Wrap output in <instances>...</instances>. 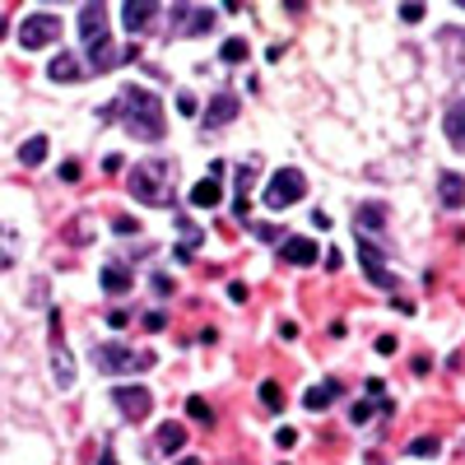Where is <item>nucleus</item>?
<instances>
[{
	"label": "nucleus",
	"mask_w": 465,
	"mask_h": 465,
	"mask_svg": "<svg viewBox=\"0 0 465 465\" xmlns=\"http://www.w3.org/2000/svg\"><path fill=\"white\" fill-rule=\"evenodd\" d=\"M103 122H122V126H126L135 140H144V144H159L163 131H168V116H163L159 94H149V89H140V84H126L122 98L107 103V107H103Z\"/></svg>",
	"instance_id": "obj_1"
},
{
	"label": "nucleus",
	"mask_w": 465,
	"mask_h": 465,
	"mask_svg": "<svg viewBox=\"0 0 465 465\" xmlns=\"http://www.w3.org/2000/svg\"><path fill=\"white\" fill-rule=\"evenodd\" d=\"M173 182H177V163H173V159H144V163L131 168V196H135L140 205L163 210V205H173V196H177Z\"/></svg>",
	"instance_id": "obj_2"
},
{
	"label": "nucleus",
	"mask_w": 465,
	"mask_h": 465,
	"mask_svg": "<svg viewBox=\"0 0 465 465\" xmlns=\"http://www.w3.org/2000/svg\"><path fill=\"white\" fill-rule=\"evenodd\" d=\"M80 37H84V52L94 56L89 74H107L116 65V47H112V33H107V5H84L80 10Z\"/></svg>",
	"instance_id": "obj_3"
},
{
	"label": "nucleus",
	"mask_w": 465,
	"mask_h": 465,
	"mask_svg": "<svg viewBox=\"0 0 465 465\" xmlns=\"http://www.w3.org/2000/svg\"><path fill=\"white\" fill-rule=\"evenodd\" d=\"M94 368L98 372H149L153 349H131V344L103 340V344H94Z\"/></svg>",
	"instance_id": "obj_4"
},
{
	"label": "nucleus",
	"mask_w": 465,
	"mask_h": 465,
	"mask_svg": "<svg viewBox=\"0 0 465 465\" xmlns=\"http://www.w3.org/2000/svg\"><path fill=\"white\" fill-rule=\"evenodd\" d=\"M19 47L24 52H43V47H52L56 37H61V15H52V10H37V15H28V19H19Z\"/></svg>",
	"instance_id": "obj_5"
},
{
	"label": "nucleus",
	"mask_w": 465,
	"mask_h": 465,
	"mask_svg": "<svg viewBox=\"0 0 465 465\" xmlns=\"http://www.w3.org/2000/svg\"><path fill=\"white\" fill-rule=\"evenodd\" d=\"M307 196V177L298 173V168H280L275 177L265 182V191H261V201L270 205V210H289V205H298Z\"/></svg>",
	"instance_id": "obj_6"
},
{
	"label": "nucleus",
	"mask_w": 465,
	"mask_h": 465,
	"mask_svg": "<svg viewBox=\"0 0 465 465\" xmlns=\"http://www.w3.org/2000/svg\"><path fill=\"white\" fill-rule=\"evenodd\" d=\"M47 331H52V381H56V391H70L74 386V359H70L65 335H61V312L47 317Z\"/></svg>",
	"instance_id": "obj_7"
},
{
	"label": "nucleus",
	"mask_w": 465,
	"mask_h": 465,
	"mask_svg": "<svg viewBox=\"0 0 465 465\" xmlns=\"http://www.w3.org/2000/svg\"><path fill=\"white\" fill-rule=\"evenodd\" d=\"M112 405L122 410V419L144 423V419H149V410H153V396H149V386L131 381V386H112Z\"/></svg>",
	"instance_id": "obj_8"
},
{
	"label": "nucleus",
	"mask_w": 465,
	"mask_h": 465,
	"mask_svg": "<svg viewBox=\"0 0 465 465\" xmlns=\"http://www.w3.org/2000/svg\"><path fill=\"white\" fill-rule=\"evenodd\" d=\"M210 28H214V10L186 5V0H177V5H173V37H201Z\"/></svg>",
	"instance_id": "obj_9"
},
{
	"label": "nucleus",
	"mask_w": 465,
	"mask_h": 465,
	"mask_svg": "<svg viewBox=\"0 0 465 465\" xmlns=\"http://www.w3.org/2000/svg\"><path fill=\"white\" fill-rule=\"evenodd\" d=\"M359 261H363V275H368L377 289H386V293L396 289V275L386 270V256H381V247H377L372 238H359Z\"/></svg>",
	"instance_id": "obj_10"
},
{
	"label": "nucleus",
	"mask_w": 465,
	"mask_h": 465,
	"mask_svg": "<svg viewBox=\"0 0 465 465\" xmlns=\"http://www.w3.org/2000/svg\"><path fill=\"white\" fill-rule=\"evenodd\" d=\"M238 112H242V103H238V94H214L210 98V107H205V126L210 131H219V126H228V122H238Z\"/></svg>",
	"instance_id": "obj_11"
},
{
	"label": "nucleus",
	"mask_w": 465,
	"mask_h": 465,
	"mask_svg": "<svg viewBox=\"0 0 465 465\" xmlns=\"http://www.w3.org/2000/svg\"><path fill=\"white\" fill-rule=\"evenodd\" d=\"M153 19H159V0H126V5H122L126 33H144Z\"/></svg>",
	"instance_id": "obj_12"
},
{
	"label": "nucleus",
	"mask_w": 465,
	"mask_h": 465,
	"mask_svg": "<svg viewBox=\"0 0 465 465\" xmlns=\"http://www.w3.org/2000/svg\"><path fill=\"white\" fill-rule=\"evenodd\" d=\"M47 74H52L56 84H80L89 70L80 65V56H70V52H56V56H52V65H47Z\"/></svg>",
	"instance_id": "obj_13"
},
{
	"label": "nucleus",
	"mask_w": 465,
	"mask_h": 465,
	"mask_svg": "<svg viewBox=\"0 0 465 465\" xmlns=\"http://www.w3.org/2000/svg\"><path fill=\"white\" fill-rule=\"evenodd\" d=\"M280 261H289V265H317V242L312 238H284L280 242Z\"/></svg>",
	"instance_id": "obj_14"
},
{
	"label": "nucleus",
	"mask_w": 465,
	"mask_h": 465,
	"mask_svg": "<svg viewBox=\"0 0 465 465\" xmlns=\"http://www.w3.org/2000/svg\"><path fill=\"white\" fill-rule=\"evenodd\" d=\"M219 201H223V186H219L214 173L191 186V205H196V210H219Z\"/></svg>",
	"instance_id": "obj_15"
},
{
	"label": "nucleus",
	"mask_w": 465,
	"mask_h": 465,
	"mask_svg": "<svg viewBox=\"0 0 465 465\" xmlns=\"http://www.w3.org/2000/svg\"><path fill=\"white\" fill-rule=\"evenodd\" d=\"M442 131H447L451 149H465V98H456V103L442 112Z\"/></svg>",
	"instance_id": "obj_16"
},
{
	"label": "nucleus",
	"mask_w": 465,
	"mask_h": 465,
	"mask_svg": "<svg viewBox=\"0 0 465 465\" xmlns=\"http://www.w3.org/2000/svg\"><path fill=\"white\" fill-rule=\"evenodd\" d=\"M186 447V429L182 423H163L159 433H153V456H177Z\"/></svg>",
	"instance_id": "obj_17"
},
{
	"label": "nucleus",
	"mask_w": 465,
	"mask_h": 465,
	"mask_svg": "<svg viewBox=\"0 0 465 465\" xmlns=\"http://www.w3.org/2000/svg\"><path fill=\"white\" fill-rule=\"evenodd\" d=\"M98 284H103V293H131L135 275H131V265H103L98 270Z\"/></svg>",
	"instance_id": "obj_18"
},
{
	"label": "nucleus",
	"mask_w": 465,
	"mask_h": 465,
	"mask_svg": "<svg viewBox=\"0 0 465 465\" xmlns=\"http://www.w3.org/2000/svg\"><path fill=\"white\" fill-rule=\"evenodd\" d=\"M438 201H442L447 210H460V205H465V177H460V173H442V177H438Z\"/></svg>",
	"instance_id": "obj_19"
},
{
	"label": "nucleus",
	"mask_w": 465,
	"mask_h": 465,
	"mask_svg": "<svg viewBox=\"0 0 465 465\" xmlns=\"http://www.w3.org/2000/svg\"><path fill=\"white\" fill-rule=\"evenodd\" d=\"M354 223L363 228V238H368V232H386V205H381V201L359 205V210H354Z\"/></svg>",
	"instance_id": "obj_20"
},
{
	"label": "nucleus",
	"mask_w": 465,
	"mask_h": 465,
	"mask_svg": "<svg viewBox=\"0 0 465 465\" xmlns=\"http://www.w3.org/2000/svg\"><path fill=\"white\" fill-rule=\"evenodd\" d=\"M340 401V381H322V386H312V391L302 396V405L312 410V414H322L326 405H335Z\"/></svg>",
	"instance_id": "obj_21"
},
{
	"label": "nucleus",
	"mask_w": 465,
	"mask_h": 465,
	"mask_svg": "<svg viewBox=\"0 0 465 465\" xmlns=\"http://www.w3.org/2000/svg\"><path fill=\"white\" fill-rule=\"evenodd\" d=\"M43 159H47V135H28V140L19 144V163H24V168H37Z\"/></svg>",
	"instance_id": "obj_22"
},
{
	"label": "nucleus",
	"mask_w": 465,
	"mask_h": 465,
	"mask_svg": "<svg viewBox=\"0 0 465 465\" xmlns=\"http://www.w3.org/2000/svg\"><path fill=\"white\" fill-rule=\"evenodd\" d=\"M442 47H447L451 65L465 70V33H460V28H447V33H442Z\"/></svg>",
	"instance_id": "obj_23"
},
{
	"label": "nucleus",
	"mask_w": 465,
	"mask_h": 465,
	"mask_svg": "<svg viewBox=\"0 0 465 465\" xmlns=\"http://www.w3.org/2000/svg\"><path fill=\"white\" fill-rule=\"evenodd\" d=\"M15 256H19V238H15L5 223H0V275H5V270L15 265Z\"/></svg>",
	"instance_id": "obj_24"
},
{
	"label": "nucleus",
	"mask_w": 465,
	"mask_h": 465,
	"mask_svg": "<svg viewBox=\"0 0 465 465\" xmlns=\"http://www.w3.org/2000/svg\"><path fill=\"white\" fill-rule=\"evenodd\" d=\"M219 61H228V65L247 61V37H223V47H219Z\"/></svg>",
	"instance_id": "obj_25"
},
{
	"label": "nucleus",
	"mask_w": 465,
	"mask_h": 465,
	"mask_svg": "<svg viewBox=\"0 0 465 465\" xmlns=\"http://www.w3.org/2000/svg\"><path fill=\"white\" fill-rule=\"evenodd\" d=\"M186 414L196 419V423H205V429H214V410H210L205 396H191V401H186Z\"/></svg>",
	"instance_id": "obj_26"
},
{
	"label": "nucleus",
	"mask_w": 465,
	"mask_h": 465,
	"mask_svg": "<svg viewBox=\"0 0 465 465\" xmlns=\"http://www.w3.org/2000/svg\"><path fill=\"white\" fill-rule=\"evenodd\" d=\"M261 405L265 410H284V386L280 381H261Z\"/></svg>",
	"instance_id": "obj_27"
},
{
	"label": "nucleus",
	"mask_w": 465,
	"mask_h": 465,
	"mask_svg": "<svg viewBox=\"0 0 465 465\" xmlns=\"http://www.w3.org/2000/svg\"><path fill=\"white\" fill-rule=\"evenodd\" d=\"M405 451H410V456H438V451H442V442H438L433 433H423V438H414Z\"/></svg>",
	"instance_id": "obj_28"
},
{
	"label": "nucleus",
	"mask_w": 465,
	"mask_h": 465,
	"mask_svg": "<svg viewBox=\"0 0 465 465\" xmlns=\"http://www.w3.org/2000/svg\"><path fill=\"white\" fill-rule=\"evenodd\" d=\"M153 293H159V298H173V293H177V280L159 270V275H153Z\"/></svg>",
	"instance_id": "obj_29"
},
{
	"label": "nucleus",
	"mask_w": 465,
	"mask_h": 465,
	"mask_svg": "<svg viewBox=\"0 0 465 465\" xmlns=\"http://www.w3.org/2000/svg\"><path fill=\"white\" fill-rule=\"evenodd\" d=\"M372 410H377L372 401H354V410H349V423H368V419H372Z\"/></svg>",
	"instance_id": "obj_30"
},
{
	"label": "nucleus",
	"mask_w": 465,
	"mask_h": 465,
	"mask_svg": "<svg viewBox=\"0 0 465 465\" xmlns=\"http://www.w3.org/2000/svg\"><path fill=\"white\" fill-rule=\"evenodd\" d=\"M135 228H140V223L126 219V214H122V219H112V232H122V238H126V232H135Z\"/></svg>",
	"instance_id": "obj_31"
},
{
	"label": "nucleus",
	"mask_w": 465,
	"mask_h": 465,
	"mask_svg": "<svg viewBox=\"0 0 465 465\" xmlns=\"http://www.w3.org/2000/svg\"><path fill=\"white\" fill-rule=\"evenodd\" d=\"M396 349H401L396 335H381V340H377V354H396Z\"/></svg>",
	"instance_id": "obj_32"
},
{
	"label": "nucleus",
	"mask_w": 465,
	"mask_h": 465,
	"mask_svg": "<svg viewBox=\"0 0 465 465\" xmlns=\"http://www.w3.org/2000/svg\"><path fill=\"white\" fill-rule=\"evenodd\" d=\"M401 19H405V24H419V19H423V5H401Z\"/></svg>",
	"instance_id": "obj_33"
},
{
	"label": "nucleus",
	"mask_w": 465,
	"mask_h": 465,
	"mask_svg": "<svg viewBox=\"0 0 465 465\" xmlns=\"http://www.w3.org/2000/svg\"><path fill=\"white\" fill-rule=\"evenodd\" d=\"M126 322H131V317H126V312H122V307H116V312H107V326H112V331H122V326H126Z\"/></svg>",
	"instance_id": "obj_34"
},
{
	"label": "nucleus",
	"mask_w": 465,
	"mask_h": 465,
	"mask_svg": "<svg viewBox=\"0 0 465 465\" xmlns=\"http://www.w3.org/2000/svg\"><path fill=\"white\" fill-rule=\"evenodd\" d=\"M293 442H298L293 429H280V433H275V447H293Z\"/></svg>",
	"instance_id": "obj_35"
},
{
	"label": "nucleus",
	"mask_w": 465,
	"mask_h": 465,
	"mask_svg": "<svg viewBox=\"0 0 465 465\" xmlns=\"http://www.w3.org/2000/svg\"><path fill=\"white\" fill-rule=\"evenodd\" d=\"M177 107H182L186 116H196V98H191V94H177Z\"/></svg>",
	"instance_id": "obj_36"
},
{
	"label": "nucleus",
	"mask_w": 465,
	"mask_h": 465,
	"mask_svg": "<svg viewBox=\"0 0 465 465\" xmlns=\"http://www.w3.org/2000/svg\"><path fill=\"white\" fill-rule=\"evenodd\" d=\"M280 340H298V322H280Z\"/></svg>",
	"instance_id": "obj_37"
},
{
	"label": "nucleus",
	"mask_w": 465,
	"mask_h": 465,
	"mask_svg": "<svg viewBox=\"0 0 465 465\" xmlns=\"http://www.w3.org/2000/svg\"><path fill=\"white\" fill-rule=\"evenodd\" d=\"M228 298L232 302H247V284H228Z\"/></svg>",
	"instance_id": "obj_38"
},
{
	"label": "nucleus",
	"mask_w": 465,
	"mask_h": 465,
	"mask_svg": "<svg viewBox=\"0 0 465 465\" xmlns=\"http://www.w3.org/2000/svg\"><path fill=\"white\" fill-rule=\"evenodd\" d=\"M381 396H386V386L372 377V381H368V401H381Z\"/></svg>",
	"instance_id": "obj_39"
},
{
	"label": "nucleus",
	"mask_w": 465,
	"mask_h": 465,
	"mask_svg": "<svg viewBox=\"0 0 465 465\" xmlns=\"http://www.w3.org/2000/svg\"><path fill=\"white\" fill-rule=\"evenodd\" d=\"M177 465H201V456H182Z\"/></svg>",
	"instance_id": "obj_40"
},
{
	"label": "nucleus",
	"mask_w": 465,
	"mask_h": 465,
	"mask_svg": "<svg viewBox=\"0 0 465 465\" xmlns=\"http://www.w3.org/2000/svg\"><path fill=\"white\" fill-rule=\"evenodd\" d=\"M98 465H116V456H112V451H103V460H98Z\"/></svg>",
	"instance_id": "obj_41"
}]
</instances>
